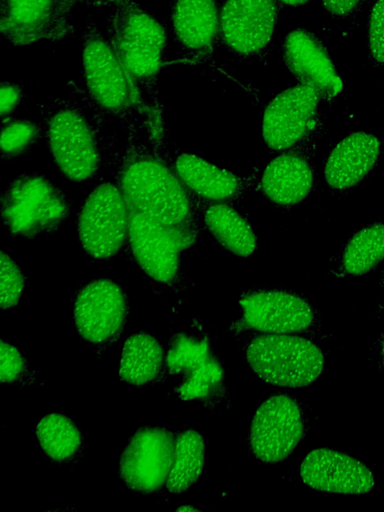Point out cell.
<instances>
[{
    "instance_id": "cell-36",
    "label": "cell",
    "mask_w": 384,
    "mask_h": 512,
    "mask_svg": "<svg viewBox=\"0 0 384 512\" xmlns=\"http://www.w3.org/2000/svg\"><path fill=\"white\" fill-rule=\"evenodd\" d=\"M119 0H79L78 3L91 8H113Z\"/></svg>"
},
{
    "instance_id": "cell-7",
    "label": "cell",
    "mask_w": 384,
    "mask_h": 512,
    "mask_svg": "<svg viewBox=\"0 0 384 512\" xmlns=\"http://www.w3.org/2000/svg\"><path fill=\"white\" fill-rule=\"evenodd\" d=\"M129 204L120 190L109 182L97 185L82 203L77 231L83 249L95 259L116 255L128 237Z\"/></svg>"
},
{
    "instance_id": "cell-35",
    "label": "cell",
    "mask_w": 384,
    "mask_h": 512,
    "mask_svg": "<svg viewBox=\"0 0 384 512\" xmlns=\"http://www.w3.org/2000/svg\"><path fill=\"white\" fill-rule=\"evenodd\" d=\"M324 9L335 18H348L359 8L362 0H321Z\"/></svg>"
},
{
    "instance_id": "cell-22",
    "label": "cell",
    "mask_w": 384,
    "mask_h": 512,
    "mask_svg": "<svg viewBox=\"0 0 384 512\" xmlns=\"http://www.w3.org/2000/svg\"><path fill=\"white\" fill-rule=\"evenodd\" d=\"M165 355L162 344L152 334L143 331L133 334L123 344L119 376L135 386L159 382L167 371Z\"/></svg>"
},
{
    "instance_id": "cell-6",
    "label": "cell",
    "mask_w": 384,
    "mask_h": 512,
    "mask_svg": "<svg viewBox=\"0 0 384 512\" xmlns=\"http://www.w3.org/2000/svg\"><path fill=\"white\" fill-rule=\"evenodd\" d=\"M46 137L60 173L75 182L92 178L101 164L99 144L85 114L69 101H56L46 116Z\"/></svg>"
},
{
    "instance_id": "cell-13",
    "label": "cell",
    "mask_w": 384,
    "mask_h": 512,
    "mask_svg": "<svg viewBox=\"0 0 384 512\" xmlns=\"http://www.w3.org/2000/svg\"><path fill=\"white\" fill-rule=\"evenodd\" d=\"M320 97L298 84L277 94L266 106L262 135L273 151H287L301 142L316 124Z\"/></svg>"
},
{
    "instance_id": "cell-29",
    "label": "cell",
    "mask_w": 384,
    "mask_h": 512,
    "mask_svg": "<svg viewBox=\"0 0 384 512\" xmlns=\"http://www.w3.org/2000/svg\"><path fill=\"white\" fill-rule=\"evenodd\" d=\"M41 137L40 126L24 119L7 120L2 125L1 155L3 159L16 157L30 149Z\"/></svg>"
},
{
    "instance_id": "cell-2",
    "label": "cell",
    "mask_w": 384,
    "mask_h": 512,
    "mask_svg": "<svg viewBox=\"0 0 384 512\" xmlns=\"http://www.w3.org/2000/svg\"><path fill=\"white\" fill-rule=\"evenodd\" d=\"M106 38L142 107L157 110L166 47L163 26L137 0H119L107 18Z\"/></svg>"
},
{
    "instance_id": "cell-23",
    "label": "cell",
    "mask_w": 384,
    "mask_h": 512,
    "mask_svg": "<svg viewBox=\"0 0 384 512\" xmlns=\"http://www.w3.org/2000/svg\"><path fill=\"white\" fill-rule=\"evenodd\" d=\"M35 433L40 448L52 463L63 465L81 458L84 438L67 415L60 412L45 415L36 425Z\"/></svg>"
},
{
    "instance_id": "cell-4",
    "label": "cell",
    "mask_w": 384,
    "mask_h": 512,
    "mask_svg": "<svg viewBox=\"0 0 384 512\" xmlns=\"http://www.w3.org/2000/svg\"><path fill=\"white\" fill-rule=\"evenodd\" d=\"M250 368L265 382L281 387H303L314 382L324 368L321 349L295 334H261L246 347Z\"/></svg>"
},
{
    "instance_id": "cell-10",
    "label": "cell",
    "mask_w": 384,
    "mask_h": 512,
    "mask_svg": "<svg viewBox=\"0 0 384 512\" xmlns=\"http://www.w3.org/2000/svg\"><path fill=\"white\" fill-rule=\"evenodd\" d=\"M176 433L143 426L128 440L119 460V475L132 491L155 494L166 486L174 458Z\"/></svg>"
},
{
    "instance_id": "cell-16",
    "label": "cell",
    "mask_w": 384,
    "mask_h": 512,
    "mask_svg": "<svg viewBox=\"0 0 384 512\" xmlns=\"http://www.w3.org/2000/svg\"><path fill=\"white\" fill-rule=\"evenodd\" d=\"M283 59L299 84L312 88L321 100H333L341 90L335 67L319 39L311 32L296 28L283 42Z\"/></svg>"
},
{
    "instance_id": "cell-27",
    "label": "cell",
    "mask_w": 384,
    "mask_h": 512,
    "mask_svg": "<svg viewBox=\"0 0 384 512\" xmlns=\"http://www.w3.org/2000/svg\"><path fill=\"white\" fill-rule=\"evenodd\" d=\"M384 259V223L370 224L356 232L347 242L340 267L349 276L368 273Z\"/></svg>"
},
{
    "instance_id": "cell-39",
    "label": "cell",
    "mask_w": 384,
    "mask_h": 512,
    "mask_svg": "<svg viewBox=\"0 0 384 512\" xmlns=\"http://www.w3.org/2000/svg\"><path fill=\"white\" fill-rule=\"evenodd\" d=\"M177 511H182V512L183 511L184 512L191 511L192 512V511H200V510L193 506L185 505V506H181V507L177 508Z\"/></svg>"
},
{
    "instance_id": "cell-14",
    "label": "cell",
    "mask_w": 384,
    "mask_h": 512,
    "mask_svg": "<svg viewBox=\"0 0 384 512\" xmlns=\"http://www.w3.org/2000/svg\"><path fill=\"white\" fill-rule=\"evenodd\" d=\"M128 239L136 262L151 279L167 286L179 282L180 253L187 246L177 236L130 207Z\"/></svg>"
},
{
    "instance_id": "cell-19",
    "label": "cell",
    "mask_w": 384,
    "mask_h": 512,
    "mask_svg": "<svg viewBox=\"0 0 384 512\" xmlns=\"http://www.w3.org/2000/svg\"><path fill=\"white\" fill-rule=\"evenodd\" d=\"M313 182V170L309 160L299 152L286 151L266 166L260 188L271 202L280 206H292L309 195Z\"/></svg>"
},
{
    "instance_id": "cell-33",
    "label": "cell",
    "mask_w": 384,
    "mask_h": 512,
    "mask_svg": "<svg viewBox=\"0 0 384 512\" xmlns=\"http://www.w3.org/2000/svg\"><path fill=\"white\" fill-rule=\"evenodd\" d=\"M368 46L374 62L384 65V0H377L372 7L368 24Z\"/></svg>"
},
{
    "instance_id": "cell-25",
    "label": "cell",
    "mask_w": 384,
    "mask_h": 512,
    "mask_svg": "<svg viewBox=\"0 0 384 512\" xmlns=\"http://www.w3.org/2000/svg\"><path fill=\"white\" fill-rule=\"evenodd\" d=\"M175 390L181 400L199 401L209 409L228 405L230 400L224 370L216 354L180 378Z\"/></svg>"
},
{
    "instance_id": "cell-8",
    "label": "cell",
    "mask_w": 384,
    "mask_h": 512,
    "mask_svg": "<svg viewBox=\"0 0 384 512\" xmlns=\"http://www.w3.org/2000/svg\"><path fill=\"white\" fill-rule=\"evenodd\" d=\"M129 316V301L121 285L107 279L83 284L73 297V320L79 336L98 350L115 343Z\"/></svg>"
},
{
    "instance_id": "cell-32",
    "label": "cell",
    "mask_w": 384,
    "mask_h": 512,
    "mask_svg": "<svg viewBox=\"0 0 384 512\" xmlns=\"http://www.w3.org/2000/svg\"><path fill=\"white\" fill-rule=\"evenodd\" d=\"M0 380L2 384H18L28 373V364L20 351L1 339Z\"/></svg>"
},
{
    "instance_id": "cell-40",
    "label": "cell",
    "mask_w": 384,
    "mask_h": 512,
    "mask_svg": "<svg viewBox=\"0 0 384 512\" xmlns=\"http://www.w3.org/2000/svg\"><path fill=\"white\" fill-rule=\"evenodd\" d=\"M382 285L384 287V274H383V278H382Z\"/></svg>"
},
{
    "instance_id": "cell-20",
    "label": "cell",
    "mask_w": 384,
    "mask_h": 512,
    "mask_svg": "<svg viewBox=\"0 0 384 512\" xmlns=\"http://www.w3.org/2000/svg\"><path fill=\"white\" fill-rule=\"evenodd\" d=\"M174 167L188 190L214 203L235 200L246 189V180L243 178L193 154H178L174 159Z\"/></svg>"
},
{
    "instance_id": "cell-34",
    "label": "cell",
    "mask_w": 384,
    "mask_h": 512,
    "mask_svg": "<svg viewBox=\"0 0 384 512\" xmlns=\"http://www.w3.org/2000/svg\"><path fill=\"white\" fill-rule=\"evenodd\" d=\"M23 98V89L13 82L1 83V117L5 119Z\"/></svg>"
},
{
    "instance_id": "cell-28",
    "label": "cell",
    "mask_w": 384,
    "mask_h": 512,
    "mask_svg": "<svg viewBox=\"0 0 384 512\" xmlns=\"http://www.w3.org/2000/svg\"><path fill=\"white\" fill-rule=\"evenodd\" d=\"M213 354L210 339L203 331L180 330L169 342L165 355L166 370L170 375L182 378Z\"/></svg>"
},
{
    "instance_id": "cell-15",
    "label": "cell",
    "mask_w": 384,
    "mask_h": 512,
    "mask_svg": "<svg viewBox=\"0 0 384 512\" xmlns=\"http://www.w3.org/2000/svg\"><path fill=\"white\" fill-rule=\"evenodd\" d=\"M218 0H172L171 21L175 44L186 61H205L219 43Z\"/></svg>"
},
{
    "instance_id": "cell-18",
    "label": "cell",
    "mask_w": 384,
    "mask_h": 512,
    "mask_svg": "<svg viewBox=\"0 0 384 512\" xmlns=\"http://www.w3.org/2000/svg\"><path fill=\"white\" fill-rule=\"evenodd\" d=\"M380 154V141L369 132H355L342 139L331 151L324 168L327 185L335 190L349 189L374 168Z\"/></svg>"
},
{
    "instance_id": "cell-1",
    "label": "cell",
    "mask_w": 384,
    "mask_h": 512,
    "mask_svg": "<svg viewBox=\"0 0 384 512\" xmlns=\"http://www.w3.org/2000/svg\"><path fill=\"white\" fill-rule=\"evenodd\" d=\"M118 185L132 209L164 226L187 247L194 242L191 195L159 156L143 148L130 151L120 167Z\"/></svg>"
},
{
    "instance_id": "cell-24",
    "label": "cell",
    "mask_w": 384,
    "mask_h": 512,
    "mask_svg": "<svg viewBox=\"0 0 384 512\" xmlns=\"http://www.w3.org/2000/svg\"><path fill=\"white\" fill-rule=\"evenodd\" d=\"M212 236L229 252L240 256L252 255L257 239L247 220L234 208L224 203L209 205L203 215Z\"/></svg>"
},
{
    "instance_id": "cell-31",
    "label": "cell",
    "mask_w": 384,
    "mask_h": 512,
    "mask_svg": "<svg viewBox=\"0 0 384 512\" xmlns=\"http://www.w3.org/2000/svg\"><path fill=\"white\" fill-rule=\"evenodd\" d=\"M79 0H52L51 19L47 40L56 43L74 32L73 9Z\"/></svg>"
},
{
    "instance_id": "cell-21",
    "label": "cell",
    "mask_w": 384,
    "mask_h": 512,
    "mask_svg": "<svg viewBox=\"0 0 384 512\" xmlns=\"http://www.w3.org/2000/svg\"><path fill=\"white\" fill-rule=\"evenodd\" d=\"M52 0H0L2 39L14 46L47 40Z\"/></svg>"
},
{
    "instance_id": "cell-12",
    "label": "cell",
    "mask_w": 384,
    "mask_h": 512,
    "mask_svg": "<svg viewBox=\"0 0 384 512\" xmlns=\"http://www.w3.org/2000/svg\"><path fill=\"white\" fill-rule=\"evenodd\" d=\"M241 323L262 334H301L316 325V314L301 296L279 289H261L242 296Z\"/></svg>"
},
{
    "instance_id": "cell-5",
    "label": "cell",
    "mask_w": 384,
    "mask_h": 512,
    "mask_svg": "<svg viewBox=\"0 0 384 512\" xmlns=\"http://www.w3.org/2000/svg\"><path fill=\"white\" fill-rule=\"evenodd\" d=\"M82 66L88 94L101 110L123 116L142 108L116 54L90 14L82 32Z\"/></svg>"
},
{
    "instance_id": "cell-30",
    "label": "cell",
    "mask_w": 384,
    "mask_h": 512,
    "mask_svg": "<svg viewBox=\"0 0 384 512\" xmlns=\"http://www.w3.org/2000/svg\"><path fill=\"white\" fill-rule=\"evenodd\" d=\"M25 278L15 261L4 251L1 252V309L15 307L22 295Z\"/></svg>"
},
{
    "instance_id": "cell-38",
    "label": "cell",
    "mask_w": 384,
    "mask_h": 512,
    "mask_svg": "<svg viewBox=\"0 0 384 512\" xmlns=\"http://www.w3.org/2000/svg\"><path fill=\"white\" fill-rule=\"evenodd\" d=\"M378 356L379 361L384 368V337L381 339L379 346H378Z\"/></svg>"
},
{
    "instance_id": "cell-37",
    "label": "cell",
    "mask_w": 384,
    "mask_h": 512,
    "mask_svg": "<svg viewBox=\"0 0 384 512\" xmlns=\"http://www.w3.org/2000/svg\"><path fill=\"white\" fill-rule=\"evenodd\" d=\"M279 3L285 6H299L307 2L308 0H278Z\"/></svg>"
},
{
    "instance_id": "cell-26",
    "label": "cell",
    "mask_w": 384,
    "mask_h": 512,
    "mask_svg": "<svg viewBox=\"0 0 384 512\" xmlns=\"http://www.w3.org/2000/svg\"><path fill=\"white\" fill-rule=\"evenodd\" d=\"M205 444L201 434L184 429L176 434L172 467L166 488L173 494L188 490L199 478L204 466Z\"/></svg>"
},
{
    "instance_id": "cell-17",
    "label": "cell",
    "mask_w": 384,
    "mask_h": 512,
    "mask_svg": "<svg viewBox=\"0 0 384 512\" xmlns=\"http://www.w3.org/2000/svg\"><path fill=\"white\" fill-rule=\"evenodd\" d=\"M300 475L309 487L329 493L364 494L374 485L371 471L362 462L327 448L309 452L300 465Z\"/></svg>"
},
{
    "instance_id": "cell-11",
    "label": "cell",
    "mask_w": 384,
    "mask_h": 512,
    "mask_svg": "<svg viewBox=\"0 0 384 512\" xmlns=\"http://www.w3.org/2000/svg\"><path fill=\"white\" fill-rule=\"evenodd\" d=\"M278 0H223L219 43L239 58H255L270 47L279 15Z\"/></svg>"
},
{
    "instance_id": "cell-9",
    "label": "cell",
    "mask_w": 384,
    "mask_h": 512,
    "mask_svg": "<svg viewBox=\"0 0 384 512\" xmlns=\"http://www.w3.org/2000/svg\"><path fill=\"white\" fill-rule=\"evenodd\" d=\"M307 426V415L294 397L271 395L253 416L248 437L250 450L264 463L280 462L293 453Z\"/></svg>"
},
{
    "instance_id": "cell-3",
    "label": "cell",
    "mask_w": 384,
    "mask_h": 512,
    "mask_svg": "<svg viewBox=\"0 0 384 512\" xmlns=\"http://www.w3.org/2000/svg\"><path fill=\"white\" fill-rule=\"evenodd\" d=\"M70 202L61 189L38 173L18 176L1 197V218L15 237L31 238L55 231L66 220Z\"/></svg>"
}]
</instances>
